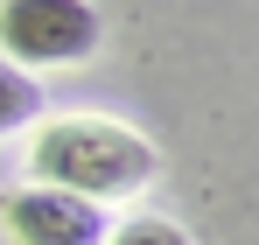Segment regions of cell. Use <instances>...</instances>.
Masks as SVG:
<instances>
[{
	"label": "cell",
	"instance_id": "1",
	"mask_svg": "<svg viewBox=\"0 0 259 245\" xmlns=\"http://www.w3.org/2000/svg\"><path fill=\"white\" fill-rule=\"evenodd\" d=\"M28 168H35L42 189H63V196H84V203L105 210V203L140 196V189L161 175V154H154L140 133L112 126V119H49L42 133H35Z\"/></svg>",
	"mask_w": 259,
	"mask_h": 245
},
{
	"label": "cell",
	"instance_id": "2",
	"mask_svg": "<svg viewBox=\"0 0 259 245\" xmlns=\"http://www.w3.org/2000/svg\"><path fill=\"white\" fill-rule=\"evenodd\" d=\"M105 35L91 0H0V56L21 63H84Z\"/></svg>",
	"mask_w": 259,
	"mask_h": 245
},
{
	"label": "cell",
	"instance_id": "3",
	"mask_svg": "<svg viewBox=\"0 0 259 245\" xmlns=\"http://www.w3.org/2000/svg\"><path fill=\"white\" fill-rule=\"evenodd\" d=\"M0 224H7L14 245H105L112 238V224H105L98 203L63 196V189H42V182L14 189V196L0 203Z\"/></svg>",
	"mask_w": 259,
	"mask_h": 245
},
{
	"label": "cell",
	"instance_id": "4",
	"mask_svg": "<svg viewBox=\"0 0 259 245\" xmlns=\"http://www.w3.org/2000/svg\"><path fill=\"white\" fill-rule=\"evenodd\" d=\"M35 119H42V84L0 56V140L21 133V126H35Z\"/></svg>",
	"mask_w": 259,
	"mask_h": 245
},
{
	"label": "cell",
	"instance_id": "5",
	"mask_svg": "<svg viewBox=\"0 0 259 245\" xmlns=\"http://www.w3.org/2000/svg\"><path fill=\"white\" fill-rule=\"evenodd\" d=\"M105 245H189V231H175L168 217H126V224H112Z\"/></svg>",
	"mask_w": 259,
	"mask_h": 245
}]
</instances>
